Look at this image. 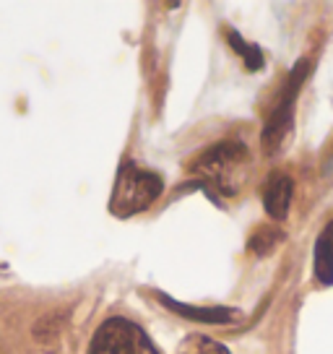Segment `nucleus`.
<instances>
[{
    "instance_id": "3",
    "label": "nucleus",
    "mask_w": 333,
    "mask_h": 354,
    "mask_svg": "<svg viewBox=\"0 0 333 354\" xmlns=\"http://www.w3.org/2000/svg\"><path fill=\"white\" fill-rule=\"evenodd\" d=\"M89 354H159L151 339L128 318H110L97 328Z\"/></svg>"
},
{
    "instance_id": "6",
    "label": "nucleus",
    "mask_w": 333,
    "mask_h": 354,
    "mask_svg": "<svg viewBox=\"0 0 333 354\" xmlns=\"http://www.w3.org/2000/svg\"><path fill=\"white\" fill-rule=\"evenodd\" d=\"M315 274L323 284H333V221L323 230L315 245Z\"/></svg>"
},
{
    "instance_id": "7",
    "label": "nucleus",
    "mask_w": 333,
    "mask_h": 354,
    "mask_svg": "<svg viewBox=\"0 0 333 354\" xmlns=\"http://www.w3.org/2000/svg\"><path fill=\"white\" fill-rule=\"evenodd\" d=\"M166 305L172 310H178L182 315H190V318H198V321H209V323H222V321H229L232 318V313L229 310H222V308H193V305H180L175 299H164Z\"/></svg>"
},
{
    "instance_id": "9",
    "label": "nucleus",
    "mask_w": 333,
    "mask_h": 354,
    "mask_svg": "<svg viewBox=\"0 0 333 354\" xmlns=\"http://www.w3.org/2000/svg\"><path fill=\"white\" fill-rule=\"evenodd\" d=\"M227 39H229V42H232L234 47H237V53H240V55L245 57L247 68H253V71H256V68H260V63H263V60H260V53H258L253 44H245L242 39H240V37H237L234 32L227 34Z\"/></svg>"
},
{
    "instance_id": "5",
    "label": "nucleus",
    "mask_w": 333,
    "mask_h": 354,
    "mask_svg": "<svg viewBox=\"0 0 333 354\" xmlns=\"http://www.w3.org/2000/svg\"><path fill=\"white\" fill-rule=\"evenodd\" d=\"M292 193H294L292 177H287V175L268 177L266 193H263V203H266V211L274 216V219H284V216H287L289 206H292Z\"/></svg>"
},
{
    "instance_id": "2",
    "label": "nucleus",
    "mask_w": 333,
    "mask_h": 354,
    "mask_svg": "<svg viewBox=\"0 0 333 354\" xmlns=\"http://www.w3.org/2000/svg\"><path fill=\"white\" fill-rule=\"evenodd\" d=\"M162 177L156 172L141 169L133 162H125L117 172L115 190H112V214L117 216H133L138 211L149 209L162 196Z\"/></svg>"
},
{
    "instance_id": "1",
    "label": "nucleus",
    "mask_w": 333,
    "mask_h": 354,
    "mask_svg": "<svg viewBox=\"0 0 333 354\" xmlns=\"http://www.w3.org/2000/svg\"><path fill=\"white\" fill-rule=\"evenodd\" d=\"M247 162H250L247 149L240 141H227V144H216L200 156L193 172L206 188L216 190L222 196H234L242 185Z\"/></svg>"
},
{
    "instance_id": "4",
    "label": "nucleus",
    "mask_w": 333,
    "mask_h": 354,
    "mask_svg": "<svg viewBox=\"0 0 333 354\" xmlns=\"http://www.w3.org/2000/svg\"><path fill=\"white\" fill-rule=\"evenodd\" d=\"M305 68L307 66L302 63L300 73H297V78H294V84L289 81V88H287V94H284V100L278 102L276 112H274L271 120H268V128H266V133H263V146H266V151H274V149L284 141V136H287L289 122H292V102H294V91H297V86H300Z\"/></svg>"
},
{
    "instance_id": "8",
    "label": "nucleus",
    "mask_w": 333,
    "mask_h": 354,
    "mask_svg": "<svg viewBox=\"0 0 333 354\" xmlns=\"http://www.w3.org/2000/svg\"><path fill=\"white\" fill-rule=\"evenodd\" d=\"M178 354H229L219 342H213L203 333H193L185 342L180 344Z\"/></svg>"
}]
</instances>
